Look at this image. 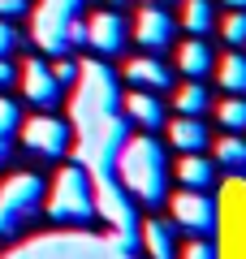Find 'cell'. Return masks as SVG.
Instances as JSON below:
<instances>
[{
    "label": "cell",
    "mask_w": 246,
    "mask_h": 259,
    "mask_svg": "<svg viewBox=\"0 0 246 259\" xmlns=\"http://www.w3.org/2000/svg\"><path fill=\"white\" fill-rule=\"evenodd\" d=\"M117 173L130 186V194L143 199L147 207L164 203V194H169V164H164V147L155 139H126L121 143Z\"/></svg>",
    "instance_id": "6da1fadb"
},
{
    "label": "cell",
    "mask_w": 246,
    "mask_h": 259,
    "mask_svg": "<svg viewBox=\"0 0 246 259\" xmlns=\"http://www.w3.org/2000/svg\"><path fill=\"white\" fill-rule=\"evenodd\" d=\"M48 212L61 225H87L95 216V186H91V177L82 173V164H69V168L56 173Z\"/></svg>",
    "instance_id": "7a4b0ae2"
},
{
    "label": "cell",
    "mask_w": 246,
    "mask_h": 259,
    "mask_svg": "<svg viewBox=\"0 0 246 259\" xmlns=\"http://www.w3.org/2000/svg\"><path fill=\"white\" fill-rule=\"evenodd\" d=\"M44 199V177L39 173H13L0 186V238H13L22 225L35 216Z\"/></svg>",
    "instance_id": "3957f363"
},
{
    "label": "cell",
    "mask_w": 246,
    "mask_h": 259,
    "mask_svg": "<svg viewBox=\"0 0 246 259\" xmlns=\"http://www.w3.org/2000/svg\"><path fill=\"white\" fill-rule=\"evenodd\" d=\"M169 207H173V225L186 233H194V238H203V233L216 229V207H212V199L203 190H177L173 199H169Z\"/></svg>",
    "instance_id": "277c9868"
},
{
    "label": "cell",
    "mask_w": 246,
    "mask_h": 259,
    "mask_svg": "<svg viewBox=\"0 0 246 259\" xmlns=\"http://www.w3.org/2000/svg\"><path fill=\"white\" fill-rule=\"evenodd\" d=\"M22 143H26L35 156H65V147H69V125H65L61 117H52V112H39V117H30L26 125H22Z\"/></svg>",
    "instance_id": "5b68a950"
},
{
    "label": "cell",
    "mask_w": 246,
    "mask_h": 259,
    "mask_svg": "<svg viewBox=\"0 0 246 259\" xmlns=\"http://www.w3.org/2000/svg\"><path fill=\"white\" fill-rule=\"evenodd\" d=\"M87 44H91L100 56H117L121 48H126V22H121V13L100 9L91 22H87Z\"/></svg>",
    "instance_id": "8992f818"
},
{
    "label": "cell",
    "mask_w": 246,
    "mask_h": 259,
    "mask_svg": "<svg viewBox=\"0 0 246 259\" xmlns=\"http://www.w3.org/2000/svg\"><path fill=\"white\" fill-rule=\"evenodd\" d=\"M134 39L143 48H151V52H160V48L173 44V18L160 9V5H143L134 18Z\"/></svg>",
    "instance_id": "52a82bcc"
},
{
    "label": "cell",
    "mask_w": 246,
    "mask_h": 259,
    "mask_svg": "<svg viewBox=\"0 0 246 259\" xmlns=\"http://www.w3.org/2000/svg\"><path fill=\"white\" fill-rule=\"evenodd\" d=\"M22 95H26L30 104H39V108H52L56 95H61V82L52 78V69H48L39 56L22 65Z\"/></svg>",
    "instance_id": "ba28073f"
},
{
    "label": "cell",
    "mask_w": 246,
    "mask_h": 259,
    "mask_svg": "<svg viewBox=\"0 0 246 259\" xmlns=\"http://www.w3.org/2000/svg\"><path fill=\"white\" fill-rule=\"evenodd\" d=\"M126 78L138 91H164V87L173 82V74H169L160 61H151V56H134V61L126 65Z\"/></svg>",
    "instance_id": "9c48e42d"
},
{
    "label": "cell",
    "mask_w": 246,
    "mask_h": 259,
    "mask_svg": "<svg viewBox=\"0 0 246 259\" xmlns=\"http://www.w3.org/2000/svg\"><path fill=\"white\" fill-rule=\"evenodd\" d=\"M169 143L177 151H203L208 147V130H203L199 117H177V121H169Z\"/></svg>",
    "instance_id": "30bf717a"
},
{
    "label": "cell",
    "mask_w": 246,
    "mask_h": 259,
    "mask_svg": "<svg viewBox=\"0 0 246 259\" xmlns=\"http://www.w3.org/2000/svg\"><path fill=\"white\" fill-rule=\"evenodd\" d=\"M126 108H130V117H134L138 125H147L151 134L164 125V104L155 100V91H134V95H126Z\"/></svg>",
    "instance_id": "8fae6325"
},
{
    "label": "cell",
    "mask_w": 246,
    "mask_h": 259,
    "mask_svg": "<svg viewBox=\"0 0 246 259\" xmlns=\"http://www.w3.org/2000/svg\"><path fill=\"white\" fill-rule=\"evenodd\" d=\"M177 177H182L186 190H208L216 177H212V160H203L199 151H182V164H177Z\"/></svg>",
    "instance_id": "7c38bea8"
},
{
    "label": "cell",
    "mask_w": 246,
    "mask_h": 259,
    "mask_svg": "<svg viewBox=\"0 0 246 259\" xmlns=\"http://www.w3.org/2000/svg\"><path fill=\"white\" fill-rule=\"evenodd\" d=\"M177 65H182L186 78H203L212 69V48L203 44V39H186V44L177 48Z\"/></svg>",
    "instance_id": "4fadbf2b"
},
{
    "label": "cell",
    "mask_w": 246,
    "mask_h": 259,
    "mask_svg": "<svg viewBox=\"0 0 246 259\" xmlns=\"http://www.w3.org/2000/svg\"><path fill=\"white\" fill-rule=\"evenodd\" d=\"M138 233H143V246H147V255H151V259H177L173 233H169V225H164V221L138 225Z\"/></svg>",
    "instance_id": "5bb4252c"
},
{
    "label": "cell",
    "mask_w": 246,
    "mask_h": 259,
    "mask_svg": "<svg viewBox=\"0 0 246 259\" xmlns=\"http://www.w3.org/2000/svg\"><path fill=\"white\" fill-rule=\"evenodd\" d=\"M173 108L182 112V117H199V112L208 108V91H203V82H199V78H190L186 87H177V95H173Z\"/></svg>",
    "instance_id": "9a60e30c"
},
{
    "label": "cell",
    "mask_w": 246,
    "mask_h": 259,
    "mask_svg": "<svg viewBox=\"0 0 246 259\" xmlns=\"http://www.w3.org/2000/svg\"><path fill=\"white\" fill-rule=\"evenodd\" d=\"M220 87L233 95H246V56L229 52L225 61H220Z\"/></svg>",
    "instance_id": "2e32d148"
},
{
    "label": "cell",
    "mask_w": 246,
    "mask_h": 259,
    "mask_svg": "<svg viewBox=\"0 0 246 259\" xmlns=\"http://www.w3.org/2000/svg\"><path fill=\"white\" fill-rule=\"evenodd\" d=\"M182 22L190 35H208L212 30V0H186L182 5Z\"/></svg>",
    "instance_id": "e0dca14e"
},
{
    "label": "cell",
    "mask_w": 246,
    "mask_h": 259,
    "mask_svg": "<svg viewBox=\"0 0 246 259\" xmlns=\"http://www.w3.org/2000/svg\"><path fill=\"white\" fill-rule=\"evenodd\" d=\"M18 121H22V112L9 100H0V164L13 156V130H18Z\"/></svg>",
    "instance_id": "ac0fdd59"
},
{
    "label": "cell",
    "mask_w": 246,
    "mask_h": 259,
    "mask_svg": "<svg viewBox=\"0 0 246 259\" xmlns=\"http://www.w3.org/2000/svg\"><path fill=\"white\" fill-rule=\"evenodd\" d=\"M216 160H220L225 168H242V164H246V143L237 139V134L220 139V143H216Z\"/></svg>",
    "instance_id": "d6986e66"
},
{
    "label": "cell",
    "mask_w": 246,
    "mask_h": 259,
    "mask_svg": "<svg viewBox=\"0 0 246 259\" xmlns=\"http://www.w3.org/2000/svg\"><path fill=\"white\" fill-rule=\"evenodd\" d=\"M216 112H220V125H229V130H246V100H242V95L225 100Z\"/></svg>",
    "instance_id": "ffe728a7"
},
{
    "label": "cell",
    "mask_w": 246,
    "mask_h": 259,
    "mask_svg": "<svg viewBox=\"0 0 246 259\" xmlns=\"http://www.w3.org/2000/svg\"><path fill=\"white\" fill-rule=\"evenodd\" d=\"M220 30H225L229 44H246V9H233V13L225 18V26H220Z\"/></svg>",
    "instance_id": "44dd1931"
},
{
    "label": "cell",
    "mask_w": 246,
    "mask_h": 259,
    "mask_svg": "<svg viewBox=\"0 0 246 259\" xmlns=\"http://www.w3.org/2000/svg\"><path fill=\"white\" fill-rule=\"evenodd\" d=\"M52 78L61 87H73V82H78V65H73V61H56L52 65Z\"/></svg>",
    "instance_id": "7402d4cb"
},
{
    "label": "cell",
    "mask_w": 246,
    "mask_h": 259,
    "mask_svg": "<svg viewBox=\"0 0 246 259\" xmlns=\"http://www.w3.org/2000/svg\"><path fill=\"white\" fill-rule=\"evenodd\" d=\"M13 48H18V30H13L9 18H0V56H9Z\"/></svg>",
    "instance_id": "603a6c76"
},
{
    "label": "cell",
    "mask_w": 246,
    "mask_h": 259,
    "mask_svg": "<svg viewBox=\"0 0 246 259\" xmlns=\"http://www.w3.org/2000/svg\"><path fill=\"white\" fill-rule=\"evenodd\" d=\"M182 259H216V246H212V242H190V246L182 250Z\"/></svg>",
    "instance_id": "cb8c5ba5"
},
{
    "label": "cell",
    "mask_w": 246,
    "mask_h": 259,
    "mask_svg": "<svg viewBox=\"0 0 246 259\" xmlns=\"http://www.w3.org/2000/svg\"><path fill=\"white\" fill-rule=\"evenodd\" d=\"M30 0H0V18H18V13H26Z\"/></svg>",
    "instance_id": "d4e9b609"
},
{
    "label": "cell",
    "mask_w": 246,
    "mask_h": 259,
    "mask_svg": "<svg viewBox=\"0 0 246 259\" xmlns=\"http://www.w3.org/2000/svg\"><path fill=\"white\" fill-rule=\"evenodd\" d=\"M9 82H13V65L0 56V87H9Z\"/></svg>",
    "instance_id": "484cf974"
},
{
    "label": "cell",
    "mask_w": 246,
    "mask_h": 259,
    "mask_svg": "<svg viewBox=\"0 0 246 259\" xmlns=\"http://www.w3.org/2000/svg\"><path fill=\"white\" fill-rule=\"evenodd\" d=\"M225 5H233V9H246V0H225Z\"/></svg>",
    "instance_id": "4316f807"
},
{
    "label": "cell",
    "mask_w": 246,
    "mask_h": 259,
    "mask_svg": "<svg viewBox=\"0 0 246 259\" xmlns=\"http://www.w3.org/2000/svg\"><path fill=\"white\" fill-rule=\"evenodd\" d=\"M117 5H121V0H117Z\"/></svg>",
    "instance_id": "83f0119b"
}]
</instances>
